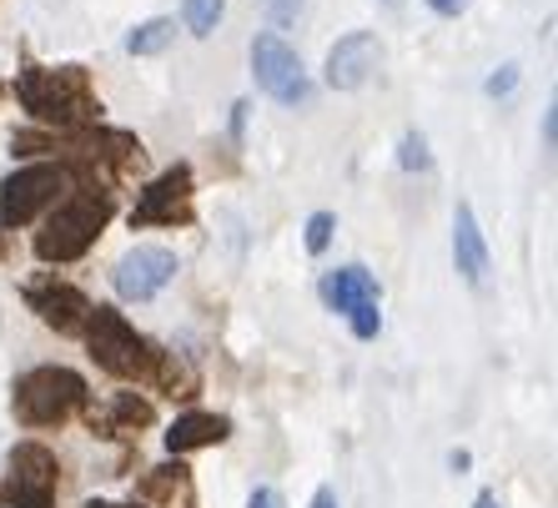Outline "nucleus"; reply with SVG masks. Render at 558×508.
<instances>
[{
  "label": "nucleus",
  "instance_id": "1",
  "mask_svg": "<svg viewBox=\"0 0 558 508\" xmlns=\"http://www.w3.org/2000/svg\"><path fill=\"white\" fill-rule=\"evenodd\" d=\"M15 101L26 106L40 126L56 131H81L101 121V101L96 86L81 65H21L15 71Z\"/></svg>",
  "mask_w": 558,
  "mask_h": 508
},
{
  "label": "nucleus",
  "instance_id": "2",
  "mask_svg": "<svg viewBox=\"0 0 558 508\" xmlns=\"http://www.w3.org/2000/svg\"><path fill=\"white\" fill-rule=\"evenodd\" d=\"M111 211H117V196L106 192V182H76L46 217H40L36 257L56 262V267H61V262H81L96 247V237L106 232Z\"/></svg>",
  "mask_w": 558,
  "mask_h": 508
},
{
  "label": "nucleus",
  "instance_id": "3",
  "mask_svg": "<svg viewBox=\"0 0 558 508\" xmlns=\"http://www.w3.org/2000/svg\"><path fill=\"white\" fill-rule=\"evenodd\" d=\"M92 403V388L76 367L61 363H40L31 373H21L11 388V413L21 428L46 433V428H65L71 418H81V408Z\"/></svg>",
  "mask_w": 558,
  "mask_h": 508
},
{
  "label": "nucleus",
  "instance_id": "4",
  "mask_svg": "<svg viewBox=\"0 0 558 508\" xmlns=\"http://www.w3.org/2000/svg\"><path fill=\"white\" fill-rule=\"evenodd\" d=\"M81 338H86V348H92L101 373H111V378H121V383H142V388H151L156 367L167 358V348H156L151 338H142V332L126 323V313H117V307H92Z\"/></svg>",
  "mask_w": 558,
  "mask_h": 508
},
{
  "label": "nucleus",
  "instance_id": "5",
  "mask_svg": "<svg viewBox=\"0 0 558 508\" xmlns=\"http://www.w3.org/2000/svg\"><path fill=\"white\" fill-rule=\"evenodd\" d=\"M71 186L76 182H71L65 161H36V167H21L15 177L0 182V227L15 232V227L40 222Z\"/></svg>",
  "mask_w": 558,
  "mask_h": 508
},
{
  "label": "nucleus",
  "instance_id": "6",
  "mask_svg": "<svg viewBox=\"0 0 558 508\" xmlns=\"http://www.w3.org/2000/svg\"><path fill=\"white\" fill-rule=\"evenodd\" d=\"M317 298L327 302V313L348 317L352 338L357 342H373L377 332H383V287H377V277L367 273L363 262H348V267H332V273H323V282H317Z\"/></svg>",
  "mask_w": 558,
  "mask_h": 508
},
{
  "label": "nucleus",
  "instance_id": "7",
  "mask_svg": "<svg viewBox=\"0 0 558 508\" xmlns=\"http://www.w3.org/2000/svg\"><path fill=\"white\" fill-rule=\"evenodd\" d=\"M56 494H61V458L36 438L15 444L0 479V508H56Z\"/></svg>",
  "mask_w": 558,
  "mask_h": 508
},
{
  "label": "nucleus",
  "instance_id": "8",
  "mask_svg": "<svg viewBox=\"0 0 558 508\" xmlns=\"http://www.w3.org/2000/svg\"><path fill=\"white\" fill-rule=\"evenodd\" d=\"M252 76H257V92L272 96L277 106H302L312 96V81L302 71V56L287 46L277 31H262L252 40Z\"/></svg>",
  "mask_w": 558,
  "mask_h": 508
},
{
  "label": "nucleus",
  "instance_id": "9",
  "mask_svg": "<svg viewBox=\"0 0 558 508\" xmlns=\"http://www.w3.org/2000/svg\"><path fill=\"white\" fill-rule=\"evenodd\" d=\"M196 222V186H192V167H167L161 177L136 192L131 207V227H192Z\"/></svg>",
  "mask_w": 558,
  "mask_h": 508
},
{
  "label": "nucleus",
  "instance_id": "10",
  "mask_svg": "<svg viewBox=\"0 0 558 508\" xmlns=\"http://www.w3.org/2000/svg\"><path fill=\"white\" fill-rule=\"evenodd\" d=\"M21 298H26L31 313H36L46 327H56L61 338H81V332H86V317H92V307H96L76 282H61L56 273L26 282L21 287Z\"/></svg>",
  "mask_w": 558,
  "mask_h": 508
},
{
  "label": "nucleus",
  "instance_id": "11",
  "mask_svg": "<svg viewBox=\"0 0 558 508\" xmlns=\"http://www.w3.org/2000/svg\"><path fill=\"white\" fill-rule=\"evenodd\" d=\"M171 277H177V252L171 247H131L117 262L111 282H117V292L126 302H151L156 292L171 287Z\"/></svg>",
  "mask_w": 558,
  "mask_h": 508
},
{
  "label": "nucleus",
  "instance_id": "12",
  "mask_svg": "<svg viewBox=\"0 0 558 508\" xmlns=\"http://www.w3.org/2000/svg\"><path fill=\"white\" fill-rule=\"evenodd\" d=\"M81 418H86V428H92L96 438L131 444V438H142V433L156 423V408L146 403L136 388H126V392H111L106 403H86L81 408Z\"/></svg>",
  "mask_w": 558,
  "mask_h": 508
},
{
  "label": "nucleus",
  "instance_id": "13",
  "mask_svg": "<svg viewBox=\"0 0 558 508\" xmlns=\"http://www.w3.org/2000/svg\"><path fill=\"white\" fill-rule=\"evenodd\" d=\"M377 61H383V46H377L373 31H348V36L327 51V86H332V92H357V86H367Z\"/></svg>",
  "mask_w": 558,
  "mask_h": 508
},
{
  "label": "nucleus",
  "instance_id": "14",
  "mask_svg": "<svg viewBox=\"0 0 558 508\" xmlns=\"http://www.w3.org/2000/svg\"><path fill=\"white\" fill-rule=\"evenodd\" d=\"M136 504L142 508H196V479L182 458H171L161 469H151L136 483Z\"/></svg>",
  "mask_w": 558,
  "mask_h": 508
},
{
  "label": "nucleus",
  "instance_id": "15",
  "mask_svg": "<svg viewBox=\"0 0 558 508\" xmlns=\"http://www.w3.org/2000/svg\"><path fill=\"white\" fill-rule=\"evenodd\" d=\"M227 438H232V418L227 413H182L167 428V453L186 458V453H202V448L227 444Z\"/></svg>",
  "mask_w": 558,
  "mask_h": 508
},
{
  "label": "nucleus",
  "instance_id": "16",
  "mask_svg": "<svg viewBox=\"0 0 558 508\" xmlns=\"http://www.w3.org/2000/svg\"><path fill=\"white\" fill-rule=\"evenodd\" d=\"M453 262L468 282L483 287V277H488V242H483V227L468 202H458V211H453Z\"/></svg>",
  "mask_w": 558,
  "mask_h": 508
},
{
  "label": "nucleus",
  "instance_id": "17",
  "mask_svg": "<svg viewBox=\"0 0 558 508\" xmlns=\"http://www.w3.org/2000/svg\"><path fill=\"white\" fill-rule=\"evenodd\" d=\"M171 36H177V21H167V15H156V21H142V26L126 36V51L131 56H161L171 46Z\"/></svg>",
  "mask_w": 558,
  "mask_h": 508
},
{
  "label": "nucleus",
  "instance_id": "18",
  "mask_svg": "<svg viewBox=\"0 0 558 508\" xmlns=\"http://www.w3.org/2000/svg\"><path fill=\"white\" fill-rule=\"evenodd\" d=\"M221 15H227V0H186L182 5V21L192 36H211L221 26Z\"/></svg>",
  "mask_w": 558,
  "mask_h": 508
},
{
  "label": "nucleus",
  "instance_id": "19",
  "mask_svg": "<svg viewBox=\"0 0 558 508\" xmlns=\"http://www.w3.org/2000/svg\"><path fill=\"white\" fill-rule=\"evenodd\" d=\"M398 167L433 171V152H428V136H423V131H403V142H398Z\"/></svg>",
  "mask_w": 558,
  "mask_h": 508
},
{
  "label": "nucleus",
  "instance_id": "20",
  "mask_svg": "<svg viewBox=\"0 0 558 508\" xmlns=\"http://www.w3.org/2000/svg\"><path fill=\"white\" fill-rule=\"evenodd\" d=\"M332 232H338V217H332V211H312L307 217V252L312 257H323L327 242H332Z\"/></svg>",
  "mask_w": 558,
  "mask_h": 508
},
{
  "label": "nucleus",
  "instance_id": "21",
  "mask_svg": "<svg viewBox=\"0 0 558 508\" xmlns=\"http://www.w3.org/2000/svg\"><path fill=\"white\" fill-rule=\"evenodd\" d=\"M513 86H519V65L513 61L498 65L494 76H488V96H513Z\"/></svg>",
  "mask_w": 558,
  "mask_h": 508
},
{
  "label": "nucleus",
  "instance_id": "22",
  "mask_svg": "<svg viewBox=\"0 0 558 508\" xmlns=\"http://www.w3.org/2000/svg\"><path fill=\"white\" fill-rule=\"evenodd\" d=\"M247 508H287V498H282V488H272V483H262V488H252Z\"/></svg>",
  "mask_w": 558,
  "mask_h": 508
},
{
  "label": "nucleus",
  "instance_id": "23",
  "mask_svg": "<svg viewBox=\"0 0 558 508\" xmlns=\"http://www.w3.org/2000/svg\"><path fill=\"white\" fill-rule=\"evenodd\" d=\"M428 11H433V15H448V21H453V15L468 11V0H428Z\"/></svg>",
  "mask_w": 558,
  "mask_h": 508
},
{
  "label": "nucleus",
  "instance_id": "24",
  "mask_svg": "<svg viewBox=\"0 0 558 508\" xmlns=\"http://www.w3.org/2000/svg\"><path fill=\"white\" fill-rule=\"evenodd\" d=\"M544 146H548V152L558 146V117H554V106L544 111Z\"/></svg>",
  "mask_w": 558,
  "mask_h": 508
},
{
  "label": "nucleus",
  "instance_id": "25",
  "mask_svg": "<svg viewBox=\"0 0 558 508\" xmlns=\"http://www.w3.org/2000/svg\"><path fill=\"white\" fill-rule=\"evenodd\" d=\"M448 469L468 473V469H473V453H468V448H453V453H448Z\"/></svg>",
  "mask_w": 558,
  "mask_h": 508
},
{
  "label": "nucleus",
  "instance_id": "26",
  "mask_svg": "<svg viewBox=\"0 0 558 508\" xmlns=\"http://www.w3.org/2000/svg\"><path fill=\"white\" fill-rule=\"evenodd\" d=\"M298 5H302V0H272V15H277V21H292V15H298Z\"/></svg>",
  "mask_w": 558,
  "mask_h": 508
},
{
  "label": "nucleus",
  "instance_id": "27",
  "mask_svg": "<svg viewBox=\"0 0 558 508\" xmlns=\"http://www.w3.org/2000/svg\"><path fill=\"white\" fill-rule=\"evenodd\" d=\"M307 508H338V494H332V488H317Z\"/></svg>",
  "mask_w": 558,
  "mask_h": 508
},
{
  "label": "nucleus",
  "instance_id": "28",
  "mask_svg": "<svg viewBox=\"0 0 558 508\" xmlns=\"http://www.w3.org/2000/svg\"><path fill=\"white\" fill-rule=\"evenodd\" d=\"M473 508H504V504H498V494H494V488H483V494L473 498Z\"/></svg>",
  "mask_w": 558,
  "mask_h": 508
},
{
  "label": "nucleus",
  "instance_id": "29",
  "mask_svg": "<svg viewBox=\"0 0 558 508\" xmlns=\"http://www.w3.org/2000/svg\"><path fill=\"white\" fill-rule=\"evenodd\" d=\"M86 508H142V504H111V498H92Z\"/></svg>",
  "mask_w": 558,
  "mask_h": 508
}]
</instances>
